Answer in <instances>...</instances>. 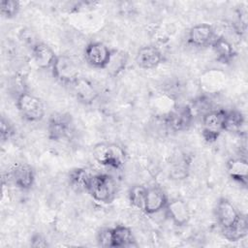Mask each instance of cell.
I'll return each mask as SVG.
<instances>
[{"mask_svg": "<svg viewBox=\"0 0 248 248\" xmlns=\"http://www.w3.org/2000/svg\"><path fill=\"white\" fill-rule=\"evenodd\" d=\"M194 119V113L190 106H181L171 111L167 117V124L174 132L186 131L190 128Z\"/></svg>", "mask_w": 248, "mask_h": 248, "instance_id": "9", "label": "cell"}, {"mask_svg": "<svg viewBox=\"0 0 248 248\" xmlns=\"http://www.w3.org/2000/svg\"><path fill=\"white\" fill-rule=\"evenodd\" d=\"M74 131L72 115L65 112L52 113L47 122V134L51 140L59 141L68 139Z\"/></svg>", "mask_w": 248, "mask_h": 248, "instance_id": "6", "label": "cell"}, {"mask_svg": "<svg viewBox=\"0 0 248 248\" xmlns=\"http://www.w3.org/2000/svg\"><path fill=\"white\" fill-rule=\"evenodd\" d=\"M146 189H147V187H144L143 185L137 184L130 188L129 194H128L130 203L134 207H136L141 211H143V209H144Z\"/></svg>", "mask_w": 248, "mask_h": 248, "instance_id": "23", "label": "cell"}, {"mask_svg": "<svg viewBox=\"0 0 248 248\" xmlns=\"http://www.w3.org/2000/svg\"><path fill=\"white\" fill-rule=\"evenodd\" d=\"M32 57L35 64L41 69H51L57 54L46 44L38 42L32 46Z\"/></svg>", "mask_w": 248, "mask_h": 248, "instance_id": "15", "label": "cell"}, {"mask_svg": "<svg viewBox=\"0 0 248 248\" xmlns=\"http://www.w3.org/2000/svg\"><path fill=\"white\" fill-rule=\"evenodd\" d=\"M53 77L61 83L72 85L79 77V67L78 62L65 54L57 55V58L51 68Z\"/></svg>", "mask_w": 248, "mask_h": 248, "instance_id": "5", "label": "cell"}, {"mask_svg": "<svg viewBox=\"0 0 248 248\" xmlns=\"http://www.w3.org/2000/svg\"><path fill=\"white\" fill-rule=\"evenodd\" d=\"M189 172V161L186 156H182L176 161L170 170V175L174 179H184Z\"/></svg>", "mask_w": 248, "mask_h": 248, "instance_id": "25", "label": "cell"}, {"mask_svg": "<svg viewBox=\"0 0 248 248\" xmlns=\"http://www.w3.org/2000/svg\"><path fill=\"white\" fill-rule=\"evenodd\" d=\"M10 175L14 184L21 190L30 189L35 181V171L33 168L26 163L16 164L11 170Z\"/></svg>", "mask_w": 248, "mask_h": 248, "instance_id": "11", "label": "cell"}, {"mask_svg": "<svg viewBox=\"0 0 248 248\" xmlns=\"http://www.w3.org/2000/svg\"><path fill=\"white\" fill-rule=\"evenodd\" d=\"M88 193L99 202L110 203L117 194L116 181L111 175L107 173L93 174Z\"/></svg>", "mask_w": 248, "mask_h": 248, "instance_id": "2", "label": "cell"}, {"mask_svg": "<svg viewBox=\"0 0 248 248\" xmlns=\"http://www.w3.org/2000/svg\"><path fill=\"white\" fill-rule=\"evenodd\" d=\"M214 40V28L207 23L194 25L188 33V42L190 45L202 47L212 43Z\"/></svg>", "mask_w": 248, "mask_h": 248, "instance_id": "14", "label": "cell"}, {"mask_svg": "<svg viewBox=\"0 0 248 248\" xmlns=\"http://www.w3.org/2000/svg\"><path fill=\"white\" fill-rule=\"evenodd\" d=\"M137 246L132 230L124 225H117L112 228V247H133Z\"/></svg>", "mask_w": 248, "mask_h": 248, "instance_id": "20", "label": "cell"}, {"mask_svg": "<svg viewBox=\"0 0 248 248\" xmlns=\"http://www.w3.org/2000/svg\"><path fill=\"white\" fill-rule=\"evenodd\" d=\"M20 9V4L16 0H1L0 13L6 18H13L16 16Z\"/></svg>", "mask_w": 248, "mask_h": 248, "instance_id": "26", "label": "cell"}, {"mask_svg": "<svg viewBox=\"0 0 248 248\" xmlns=\"http://www.w3.org/2000/svg\"><path fill=\"white\" fill-rule=\"evenodd\" d=\"M94 159L103 166L121 169L126 161V153L122 146L111 142H99L92 149Z\"/></svg>", "mask_w": 248, "mask_h": 248, "instance_id": "1", "label": "cell"}, {"mask_svg": "<svg viewBox=\"0 0 248 248\" xmlns=\"http://www.w3.org/2000/svg\"><path fill=\"white\" fill-rule=\"evenodd\" d=\"M244 124V116L238 110H227L225 131L239 132Z\"/></svg>", "mask_w": 248, "mask_h": 248, "instance_id": "24", "label": "cell"}, {"mask_svg": "<svg viewBox=\"0 0 248 248\" xmlns=\"http://www.w3.org/2000/svg\"><path fill=\"white\" fill-rule=\"evenodd\" d=\"M215 215L221 230H227L232 227L238 221L241 214L229 200L221 198L217 202Z\"/></svg>", "mask_w": 248, "mask_h": 248, "instance_id": "8", "label": "cell"}, {"mask_svg": "<svg viewBox=\"0 0 248 248\" xmlns=\"http://www.w3.org/2000/svg\"><path fill=\"white\" fill-rule=\"evenodd\" d=\"M163 61V54L159 48L154 46H145L140 47L136 55L138 66L144 70L154 69Z\"/></svg>", "mask_w": 248, "mask_h": 248, "instance_id": "13", "label": "cell"}, {"mask_svg": "<svg viewBox=\"0 0 248 248\" xmlns=\"http://www.w3.org/2000/svg\"><path fill=\"white\" fill-rule=\"evenodd\" d=\"M16 104L20 115L29 122L41 121L45 116L44 103L30 92L23 91L17 95Z\"/></svg>", "mask_w": 248, "mask_h": 248, "instance_id": "3", "label": "cell"}, {"mask_svg": "<svg viewBox=\"0 0 248 248\" xmlns=\"http://www.w3.org/2000/svg\"><path fill=\"white\" fill-rule=\"evenodd\" d=\"M31 246L32 247H46L48 243L46 239L40 233H35L31 237Z\"/></svg>", "mask_w": 248, "mask_h": 248, "instance_id": "29", "label": "cell"}, {"mask_svg": "<svg viewBox=\"0 0 248 248\" xmlns=\"http://www.w3.org/2000/svg\"><path fill=\"white\" fill-rule=\"evenodd\" d=\"M111 56V49L101 42H91L84 49V58L88 65L97 69H106Z\"/></svg>", "mask_w": 248, "mask_h": 248, "instance_id": "7", "label": "cell"}, {"mask_svg": "<svg viewBox=\"0 0 248 248\" xmlns=\"http://www.w3.org/2000/svg\"><path fill=\"white\" fill-rule=\"evenodd\" d=\"M71 86L73 87L77 99L80 103L88 105L93 103L95 99L98 97V92L93 86V84L82 78H79Z\"/></svg>", "mask_w": 248, "mask_h": 248, "instance_id": "18", "label": "cell"}, {"mask_svg": "<svg viewBox=\"0 0 248 248\" xmlns=\"http://www.w3.org/2000/svg\"><path fill=\"white\" fill-rule=\"evenodd\" d=\"M226 113L225 109H210L202 115V130L205 141L214 142L225 132Z\"/></svg>", "mask_w": 248, "mask_h": 248, "instance_id": "4", "label": "cell"}, {"mask_svg": "<svg viewBox=\"0 0 248 248\" xmlns=\"http://www.w3.org/2000/svg\"><path fill=\"white\" fill-rule=\"evenodd\" d=\"M97 242L102 247H112V228H102L97 232Z\"/></svg>", "mask_w": 248, "mask_h": 248, "instance_id": "27", "label": "cell"}, {"mask_svg": "<svg viewBox=\"0 0 248 248\" xmlns=\"http://www.w3.org/2000/svg\"><path fill=\"white\" fill-rule=\"evenodd\" d=\"M127 61H128V55L126 52L121 50L111 49L110 60L106 69L111 77H115L125 69Z\"/></svg>", "mask_w": 248, "mask_h": 248, "instance_id": "22", "label": "cell"}, {"mask_svg": "<svg viewBox=\"0 0 248 248\" xmlns=\"http://www.w3.org/2000/svg\"><path fill=\"white\" fill-rule=\"evenodd\" d=\"M169 199L165 191L159 186H150L146 189L143 211L147 214H154L165 208Z\"/></svg>", "mask_w": 248, "mask_h": 248, "instance_id": "12", "label": "cell"}, {"mask_svg": "<svg viewBox=\"0 0 248 248\" xmlns=\"http://www.w3.org/2000/svg\"><path fill=\"white\" fill-rule=\"evenodd\" d=\"M229 176L235 182L246 187L248 182V164L246 159L232 158L226 165Z\"/></svg>", "mask_w": 248, "mask_h": 248, "instance_id": "16", "label": "cell"}, {"mask_svg": "<svg viewBox=\"0 0 248 248\" xmlns=\"http://www.w3.org/2000/svg\"><path fill=\"white\" fill-rule=\"evenodd\" d=\"M248 232V222L244 215H240L238 221L231 228L227 230H222V233L226 239L229 241H238L244 238Z\"/></svg>", "mask_w": 248, "mask_h": 248, "instance_id": "21", "label": "cell"}, {"mask_svg": "<svg viewBox=\"0 0 248 248\" xmlns=\"http://www.w3.org/2000/svg\"><path fill=\"white\" fill-rule=\"evenodd\" d=\"M210 45L216 55V59L219 62L223 64H229L234 58L235 51L232 44L228 40H226L224 37L214 38V40Z\"/></svg>", "mask_w": 248, "mask_h": 248, "instance_id": "19", "label": "cell"}, {"mask_svg": "<svg viewBox=\"0 0 248 248\" xmlns=\"http://www.w3.org/2000/svg\"><path fill=\"white\" fill-rule=\"evenodd\" d=\"M92 176L93 174L86 169H75L69 173V184L76 193H88Z\"/></svg>", "mask_w": 248, "mask_h": 248, "instance_id": "17", "label": "cell"}, {"mask_svg": "<svg viewBox=\"0 0 248 248\" xmlns=\"http://www.w3.org/2000/svg\"><path fill=\"white\" fill-rule=\"evenodd\" d=\"M15 134V129L12 123L2 116L1 122H0V135L2 141L9 140Z\"/></svg>", "mask_w": 248, "mask_h": 248, "instance_id": "28", "label": "cell"}, {"mask_svg": "<svg viewBox=\"0 0 248 248\" xmlns=\"http://www.w3.org/2000/svg\"><path fill=\"white\" fill-rule=\"evenodd\" d=\"M165 211L169 219L177 227H182L188 224L190 220V210L187 203L180 199L169 200Z\"/></svg>", "mask_w": 248, "mask_h": 248, "instance_id": "10", "label": "cell"}]
</instances>
